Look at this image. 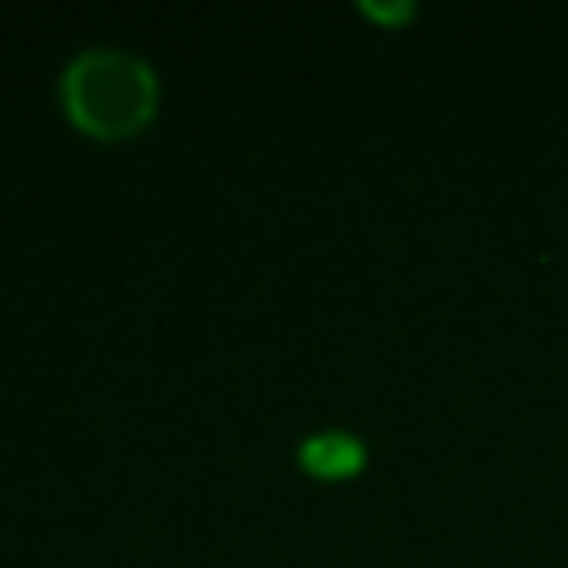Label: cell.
Masks as SVG:
<instances>
[{
  "mask_svg": "<svg viewBox=\"0 0 568 568\" xmlns=\"http://www.w3.org/2000/svg\"><path fill=\"white\" fill-rule=\"evenodd\" d=\"M155 84L146 62L120 49H80L62 71V102L67 115L89 133H129L151 111Z\"/></svg>",
  "mask_w": 568,
  "mask_h": 568,
  "instance_id": "1",
  "label": "cell"
},
{
  "mask_svg": "<svg viewBox=\"0 0 568 568\" xmlns=\"http://www.w3.org/2000/svg\"><path fill=\"white\" fill-rule=\"evenodd\" d=\"M297 453H302V462H306L311 470H320V475L355 470V466H359V457H364L359 439H351L346 430H320V435H306Z\"/></svg>",
  "mask_w": 568,
  "mask_h": 568,
  "instance_id": "2",
  "label": "cell"
},
{
  "mask_svg": "<svg viewBox=\"0 0 568 568\" xmlns=\"http://www.w3.org/2000/svg\"><path fill=\"white\" fill-rule=\"evenodd\" d=\"M364 9L373 13V18H404L408 13V4L399 0V4H377V0H364Z\"/></svg>",
  "mask_w": 568,
  "mask_h": 568,
  "instance_id": "3",
  "label": "cell"
}]
</instances>
